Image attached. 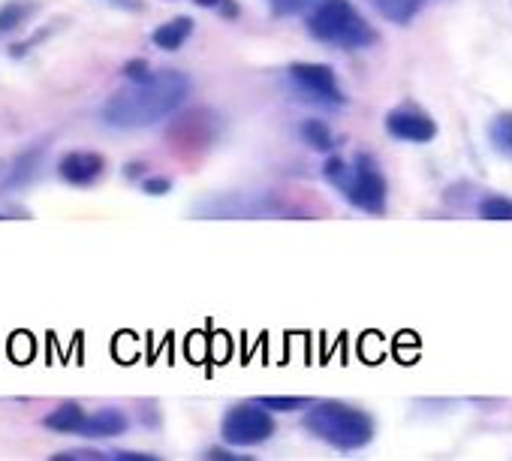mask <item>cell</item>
I'll list each match as a JSON object with an SVG mask.
<instances>
[{
  "instance_id": "6da1fadb",
  "label": "cell",
  "mask_w": 512,
  "mask_h": 461,
  "mask_svg": "<svg viewBox=\"0 0 512 461\" xmlns=\"http://www.w3.org/2000/svg\"><path fill=\"white\" fill-rule=\"evenodd\" d=\"M190 94V79L178 70L151 73L145 82H130L103 106V121L115 130H142L169 118Z\"/></svg>"
},
{
  "instance_id": "7a4b0ae2",
  "label": "cell",
  "mask_w": 512,
  "mask_h": 461,
  "mask_svg": "<svg viewBox=\"0 0 512 461\" xmlns=\"http://www.w3.org/2000/svg\"><path fill=\"white\" fill-rule=\"evenodd\" d=\"M305 428L338 452L365 449L377 431L371 413L344 401H311V410L305 413Z\"/></svg>"
},
{
  "instance_id": "3957f363",
  "label": "cell",
  "mask_w": 512,
  "mask_h": 461,
  "mask_svg": "<svg viewBox=\"0 0 512 461\" xmlns=\"http://www.w3.org/2000/svg\"><path fill=\"white\" fill-rule=\"evenodd\" d=\"M308 34L335 49H368L377 43V31L350 0H320L308 13Z\"/></svg>"
},
{
  "instance_id": "277c9868",
  "label": "cell",
  "mask_w": 512,
  "mask_h": 461,
  "mask_svg": "<svg viewBox=\"0 0 512 461\" xmlns=\"http://www.w3.org/2000/svg\"><path fill=\"white\" fill-rule=\"evenodd\" d=\"M323 175L344 193V199L368 214H383L386 208V178L377 166L374 157L368 154H356L353 163L341 160V157H329L323 166Z\"/></svg>"
},
{
  "instance_id": "5b68a950",
  "label": "cell",
  "mask_w": 512,
  "mask_h": 461,
  "mask_svg": "<svg viewBox=\"0 0 512 461\" xmlns=\"http://www.w3.org/2000/svg\"><path fill=\"white\" fill-rule=\"evenodd\" d=\"M223 440L229 446H260L275 434V419L263 404H235L220 422Z\"/></svg>"
},
{
  "instance_id": "8992f818",
  "label": "cell",
  "mask_w": 512,
  "mask_h": 461,
  "mask_svg": "<svg viewBox=\"0 0 512 461\" xmlns=\"http://www.w3.org/2000/svg\"><path fill=\"white\" fill-rule=\"evenodd\" d=\"M290 79L314 103H323V106H344L347 103V97L335 79V70L326 64H293Z\"/></svg>"
},
{
  "instance_id": "52a82bcc",
  "label": "cell",
  "mask_w": 512,
  "mask_h": 461,
  "mask_svg": "<svg viewBox=\"0 0 512 461\" xmlns=\"http://www.w3.org/2000/svg\"><path fill=\"white\" fill-rule=\"evenodd\" d=\"M386 133L392 139H401V142H431L437 136V124L431 115L419 112V109H410V106H401V109H392L386 115Z\"/></svg>"
},
{
  "instance_id": "ba28073f",
  "label": "cell",
  "mask_w": 512,
  "mask_h": 461,
  "mask_svg": "<svg viewBox=\"0 0 512 461\" xmlns=\"http://www.w3.org/2000/svg\"><path fill=\"white\" fill-rule=\"evenodd\" d=\"M106 169V160L94 151H70L58 160V175L73 187H91Z\"/></svg>"
},
{
  "instance_id": "9c48e42d",
  "label": "cell",
  "mask_w": 512,
  "mask_h": 461,
  "mask_svg": "<svg viewBox=\"0 0 512 461\" xmlns=\"http://www.w3.org/2000/svg\"><path fill=\"white\" fill-rule=\"evenodd\" d=\"M127 416L118 410V407H103V410H97V413H85V422L79 425V431L76 434H82V437H118V434H124L127 431Z\"/></svg>"
},
{
  "instance_id": "30bf717a",
  "label": "cell",
  "mask_w": 512,
  "mask_h": 461,
  "mask_svg": "<svg viewBox=\"0 0 512 461\" xmlns=\"http://www.w3.org/2000/svg\"><path fill=\"white\" fill-rule=\"evenodd\" d=\"M190 34H193V19L178 16V19L163 22L160 28H154L151 43H154L157 49H163V52H178V49L190 40Z\"/></svg>"
},
{
  "instance_id": "8fae6325",
  "label": "cell",
  "mask_w": 512,
  "mask_h": 461,
  "mask_svg": "<svg viewBox=\"0 0 512 461\" xmlns=\"http://www.w3.org/2000/svg\"><path fill=\"white\" fill-rule=\"evenodd\" d=\"M43 422H46V428H49V431H58V434H76V431H79V425L85 422V410H82V404L67 401V404L55 407Z\"/></svg>"
},
{
  "instance_id": "7c38bea8",
  "label": "cell",
  "mask_w": 512,
  "mask_h": 461,
  "mask_svg": "<svg viewBox=\"0 0 512 461\" xmlns=\"http://www.w3.org/2000/svg\"><path fill=\"white\" fill-rule=\"evenodd\" d=\"M34 4L31 0H7L4 7H0V37L13 34L16 28H22L31 16H34Z\"/></svg>"
},
{
  "instance_id": "4fadbf2b",
  "label": "cell",
  "mask_w": 512,
  "mask_h": 461,
  "mask_svg": "<svg viewBox=\"0 0 512 461\" xmlns=\"http://www.w3.org/2000/svg\"><path fill=\"white\" fill-rule=\"evenodd\" d=\"M380 16H386L395 25H407L416 19V13L428 4V0H374Z\"/></svg>"
},
{
  "instance_id": "5bb4252c",
  "label": "cell",
  "mask_w": 512,
  "mask_h": 461,
  "mask_svg": "<svg viewBox=\"0 0 512 461\" xmlns=\"http://www.w3.org/2000/svg\"><path fill=\"white\" fill-rule=\"evenodd\" d=\"M302 139H305L314 151H332V145H335V136H332L329 124H323V121H317V118H311V121L302 124Z\"/></svg>"
},
{
  "instance_id": "9a60e30c",
  "label": "cell",
  "mask_w": 512,
  "mask_h": 461,
  "mask_svg": "<svg viewBox=\"0 0 512 461\" xmlns=\"http://www.w3.org/2000/svg\"><path fill=\"white\" fill-rule=\"evenodd\" d=\"M479 217L482 220H512V199L506 196H488L479 202Z\"/></svg>"
},
{
  "instance_id": "2e32d148",
  "label": "cell",
  "mask_w": 512,
  "mask_h": 461,
  "mask_svg": "<svg viewBox=\"0 0 512 461\" xmlns=\"http://www.w3.org/2000/svg\"><path fill=\"white\" fill-rule=\"evenodd\" d=\"M256 404H263L266 410L290 413L299 407H311V398H305V395H263V398H256Z\"/></svg>"
},
{
  "instance_id": "e0dca14e",
  "label": "cell",
  "mask_w": 512,
  "mask_h": 461,
  "mask_svg": "<svg viewBox=\"0 0 512 461\" xmlns=\"http://www.w3.org/2000/svg\"><path fill=\"white\" fill-rule=\"evenodd\" d=\"M491 133H494V142H497L500 148L512 151V115H500V118L494 121Z\"/></svg>"
},
{
  "instance_id": "ac0fdd59",
  "label": "cell",
  "mask_w": 512,
  "mask_h": 461,
  "mask_svg": "<svg viewBox=\"0 0 512 461\" xmlns=\"http://www.w3.org/2000/svg\"><path fill=\"white\" fill-rule=\"evenodd\" d=\"M266 4L272 7L275 16H296L311 4V0H266Z\"/></svg>"
},
{
  "instance_id": "d6986e66",
  "label": "cell",
  "mask_w": 512,
  "mask_h": 461,
  "mask_svg": "<svg viewBox=\"0 0 512 461\" xmlns=\"http://www.w3.org/2000/svg\"><path fill=\"white\" fill-rule=\"evenodd\" d=\"M151 73H154V70H151L148 61H130V64H124V79H127V82H145Z\"/></svg>"
},
{
  "instance_id": "ffe728a7",
  "label": "cell",
  "mask_w": 512,
  "mask_h": 461,
  "mask_svg": "<svg viewBox=\"0 0 512 461\" xmlns=\"http://www.w3.org/2000/svg\"><path fill=\"white\" fill-rule=\"evenodd\" d=\"M193 4H199V7H205V10H220L226 19H232V16L238 13L232 0H193Z\"/></svg>"
},
{
  "instance_id": "44dd1931",
  "label": "cell",
  "mask_w": 512,
  "mask_h": 461,
  "mask_svg": "<svg viewBox=\"0 0 512 461\" xmlns=\"http://www.w3.org/2000/svg\"><path fill=\"white\" fill-rule=\"evenodd\" d=\"M142 190L151 193V196H163L166 190H172V181H169V178H154V175H148V178L142 181Z\"/></svg>"
},
{
  "instance_id": "7402d4cb",
  "label": "cell",
  "mask_w": 512,
  "mask_h": 461,
  "mask_svg": "<svg viewBox=\"0 0 512 461\" xmlns=\"http://www.w3.org/2000/svg\"><path fill=\"white\" fill-rule=\"evenodd\" d=\"M109 458H118V461H154V455H145V452H109Z\"/></svg>"
},
{
  "instance_id": "603a6c76",
  "label": "cell",
  "mask_w": 512,
  "mask_h": 461,
  "mask_svg": "<svg viewBox=\"0 0 512 461\" xmlns=\"http://www.w3.org/2000/svg\"><path fill=\"white\" fill-rule=\"evenodd\" d=\"M205 458H211V461H235V458H244V455H232V452H226V449H208Z\"/></svg>"
}]
</instances>
